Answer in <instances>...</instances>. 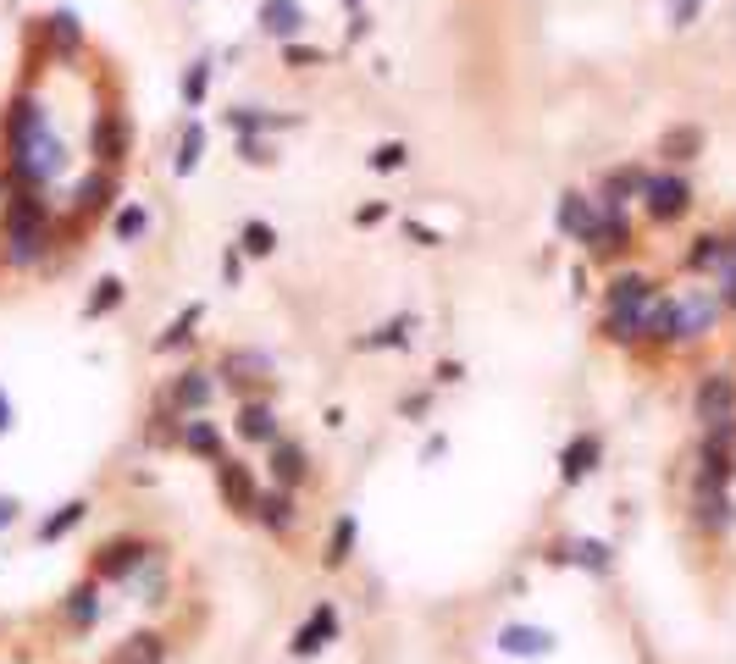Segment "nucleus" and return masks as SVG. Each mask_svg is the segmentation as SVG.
I'll use <instances>...</instances> for the list:
<instances>
[{
  "mask_svg": "<svg viewBox=\"0 0 736 664\" xmlns=\"http://www.w3.org/2000/svg\"><path fill=\"white\" fill-rule=\"evenodd\" d=\"M692 205H698V189H692L687 172H676V166H642L637 211L648 216V227H676V222H687Z\"/></svg>",
  "mask_w": 736,
  "mask_h": 664,
  "instance_id": "f257e3e1",
  "label": "nucleus"
},
{
  "mask_svg": "<svg viewBox=\"0 0 736 664\" xmlns=\"http://www.w3.org/2000/svg\"><path fill=\"white\" fill-rule=\"evenodd\" d=\"M720 299H714V288L692 283V288H676L670 294V338H676V349H692L703 344V338H714V327H720Z\"/></svg>",
  "mask_w": 736,
  "mask_h": 664,
  "instance_id": "f03ea898",
  "label": "nucleus"
},
{
  "mask_svg": "<svg viewBox=\"0 0 736 664\" xmlns=\"http://www.w3.org/2000/svg\"><path fill=\"white\" fill-rule=\"evenodd\" d=\"M150 554H155L150 537H139V532H117V537H106V543H100L95 554H89V576H95L100 587H117V581H133V570H139Z\"/></svg>",
  "mask_w": 736,
  "mask_h": 664,
  "instance_id": "7ed1b4c3",
  "label": "nucleus"
},
{
  "mask_svg": "<svg viewBox=\"0 0 736 664\" xmlns=\"http://www.w3.org/2000/svg\"><path fill=\"white\" fill-rule=\"evenodd\" d=\"M687 526L709 543L736 532V498L731 487H687Z\"/></svg>",
  "mask_w": 736,
  "mask_h": 664,
  "instance_id": "20e7f679",
  "label": "nucleus"
},
{
  "mask_svg": "<svg viewBox=\"0 0 736 664\" xmlns=\"http://www.w3.org/2000/svg\"><path fill=\"white\" fill-rule=\"evenodd\" d=\"M692 421H698V427L736 421V371L731 366H709L692 382Z\"/></svg>",
  "mask_w": 736,
  "mask_h": 664,
  "instance_id": "39448f33",
  "label": "nucleus"
},
{
  "mask_svg": "<svg viewBox=\"0 0 736 664\" xmlns=\"http://www.w3.org/2000/svg\"><path fill=\"white\" fill-rule=\"evenodd\" d=\"M582 249H587V261H598V266H620L637 249V222H631V211H598V222H593V233L582 238Z\"/></svg>",
  "mask_w": 736,
  "mask_h": 664,
  "instance_id": "423d86ee",
  "label": "nucleus"
},
{
  "mask_svg": "<svg viewBox=\"0 0 736 664\" xmlns=\"http://www.w3.org/2000/svg\"><path fill=\"white\" fill-rule=\"evenodd\" d=\"M117 194H122V172H111V166H89V172H78V183H72V211H78V222L111 216L122 205Z\"/></svg>",
  "mask_w": 736,
  "mask_h": 664,
  "instance_id": "0eeeda50",
  "label": "nucleus"
},
{
  "mask_svg": "<svg viewBox=\"0 0 736 664\" xmlns=\"http://www.w3.org/2000/svg\"><path fill=\"white\" fill-rule=\"evenodd\" d=\"M216 371L211 366H183L178 377L161 388V404H172L178 415H211V404H216Z\"/></svg>",
  "mask_w": 736,
  "mask_h": 664,
  "instance_id": "6e6552de",
  "label": "nucleus"
},
{
  "mask_svg": "<svg viewBox=\"0 0 736 664\" xmlns=\"http://www.w3.org/2000/svg\"><path fill=\"white\" fill-rule=\"evenodd\" d=\"M216 471V493H222V504H227V515H238V521H255V504H261V482H255V471L244 460H216L211 465Z\"/></svg>",
  "mask_w": 736,
  "mask_h": 664,
  "instance_id": "1a4fd4ad",
  "label": "nucleus"
},
{
  "mask_svg": "<svg viewBox=\"0 0 736 664\" xmlns=\"http://www.w3.org/2000/svg\"><path fill=\"white\" fill-rule=\"evenodd\" d=\"M692 487H736V443L698 432V443H692Z\"/></svg>",
  "mask_w": 736,
  "mask_h": 664,
  "instance_id": "9d476101",
  "label": "nucleus"
},
{
  "mask_svg": "<svg viewBox=\"0 0 736 664\" xmlns=\"http://www.w3.org/2000/svg\"><path fill=\"white\" fill-rule=\"evenodd\" d=\"M233 438L244 443V449H272V443L283 438V421H277V410L261 399V393L238 399V410H233Z\"/></svg>",
  "mask_w": 736,
  "mask_h": 664,
  "instance_id": "9b49d317",
  "label": "nucleus"
},
{
  "mask_svg": "<svg viewBox=\"0 0 736 664\" xmlns=\"http://www.w3.org/2000/svg\"><path fill=\"white\" fill-rule=\"evenodd\" d=\"M598 465H604V432H593V427L570 432L565 449H559V487H582Z\"/></svg>",
  "mask_w": 736,
  "mask_h": 664,
  "instance_id": "f8f14e48",
  "label": "nucleus"
},
{
  "mask_svg": "<svg viewBox=\"0 0 736 664\" xmlns=\"http://www.w3.org/2000/svg\"><path fill=\"white\" fill-rule=\"evenodd\" d=\"M266 471H272L277 487H294V493H305V487L316 482V460H310V449L299 438H277L272 449H266Z\"/></svg>",
  "mask_w": 736,
  "mask_h": 664,
  "instance_id": "ddd939ff",
  "label": "nucleus"
},
{
  "mask_svg": "<svg viewBox=\"0 0 736 664\" xmlns=\"http://www.w3.org/2000/svg\"><path fill=\"white\" fill-rule=\"evenodd\" d=\"M659 299V277H648L642 266H620L604 277V310H648Z\"/></svg>",
  "mask_w": 736,
  "mask_h": 664,
  "instance_id": "4468645a",
  "label": "nucleus"
},
{
  "mask_svg": "<svg viewBox=\"0 0 736 664\" xmlns=\"http://www.w3.org/2000/svg\"><path fill=\"white\" fill-rule=\"evenodd\" d=\"M338 631H344V620H338L333 604H316L305 620L294 626V637H288V659H316L327 642H338Z\"/></svg>",
  "mask_w": 736,
  "mask_h": 664,
  "instance_id": "2eb2a0df",
  "label": "nucleus"
},
{
  "mask_svg": "<svg viewBox=\"0 0 736 664\" xmlns=\"http://www.w3.org/2000/svg\"><path fill=\"white\" fill-rule=\"evenodd\" d=\"M703 144L709 139H703L698 122H670V128L653 139V166H676L681 172V166H692L703 155Z\"/></svg>",
  "mask_w": 736,
  "mask_h": 664,
  "instance_id": "dca6fc26",
  "label": "nucleus"
},
{
  "mask_svg": "<svg viewBox=\"0 0 736 664\" xmlns=\"http://www.w3.org/2000/svg\"><path fill=\"white\" fill-rule=\"evenodd\" d=\"M499 653H510V659H548V653L559 648V637L548 626H532V620H504L499 626Z\"/></svg>",
  "mask_w": 736,
  "mask_h": 664,
  "instance_id": "f3484780",
  "label": "nucleus"
},
{
  "mask_svg": "<svg viewBox=\"0 0 736 664\" xmlns=\"http://www.w3.org/2000/svg\"><path fill=\"white\" fill-rule=\"evenodd\" d=\"M255 526L261 532H272V537H294V526H299V493L294 487H261V504H255Z\"/></svg>",
  "mask_w": 736,
  "mask_h": 664,
  "instance_id": "a211bd4d",
  "label": "nucleus"
},
{
  "mask_svg": "<svg viewBox=\"0 0 736 664\" xmlns=\"http://www.w3.org/2000/svg\"><path fill=\"white\" fill-rule=\"evenodd\" d=\"M255 23H261L266 39L288 45V39H299L310 28V12H305V0H261V6H255Z\"/></svg>",
  "mask_w": 736,
  "mask_h": 664,
  "instance_id": "6ab92c4d",
  "label": "nucleus"
},
{
  "mask_svg": "<svg viewBox=\"0 0 736 664\" xmlns=\"http://www.w3.org/2000/svg\"><path fill=\"white\" fill-rule=\"evenodd\" d=\"M637 183H642V161H626V166H609V172H598V211H631L637 205Z\"/></svg>",
  "mask_w": 736,
  "mask_h": 664,
  "instance_id": "aec40b11",
  "label": "nucleus"
},
{
  "mask_svg": "<svg viewBox=\"0 0 736 664\" xmlns=\"http://www.w3.org/2000/svg\"><path fill=\"white\" fill-rule=\"evenodd\" d=\"M593 222H598V200H593V194H582V189H565V194H559V205H554L559 238L582 244V238L593 233Z\"/></svg>",
  "mask_w": 736,
  "mask_h": 664,
  "instance_id": "412c9836",
  "label": "nucleus"
},
{
  "mask_svg": "<svg viewBox=\"0 0 736 664\" xmlns=\"http://www.w3.org/2000/svg\"><path fill=\"white\" fill-rule=\"evenodd\" d=\"M211 371H216V382H227V388H238L244 399H250V388H255V382H261L272 366H266V355H255V349H227V355L216 360Z\"/></svg>",
  "mask_w": 736,
  "mask_h": 664,
  "instance_id": "4be33fe9",
  "label": "nucleus"
},
{
  "mask_svg": "<svg viewBox=\"0 0 736 664\" xmlns=\"http://www.w3.org/2000/svg\"><path fill=\"white\" fill-rule=\"evenodd\" d=\"M183 454H194V460H205V465H216V460H227V432L216 427L211 415H189L183 421V443H178Z\"/></svg>",
  "mask_w": 736,
  "mask_h": 664,
  "instance_id": "5701e85b",
  "label": "nucleus"
},
{
  "mask_svg": "<svg viewBox=\"0 0 736 664\" xmlns=\"http://www.w3.org/2000/svg\"><path fill=\"white\" fill-rule=\"evenodd\" d=\"M720 261H725V233H714V227H703L681 244V272L687 277H714Z\"/></svg>",
  "mask_w": 736,
  "mask_h": 664,
  "instance_id": "b1692460",
  "label": "nucleus"
},
{
  "mask_svg": "<svg viewBox=\"0 0 736 664\" xmlns=\"http://www.w3.org/2000/svg\"><path fill=\"white\" fill-rule=\"evenodd\" d=\"M598 338L609 349H642V310H598Z\"/></svg>",
  "mask_w": 736,
  "mask_h": 664,
  "instance_id": "393cba45",
  "label": "nucleus"
},
{
  "mask_svg": "<svg viewBox=\"0 0 736 664\" xmlns=\"http://www.w3.org/2000/svg\"><path fill=\"white\" fill-rule=\"evenodd\" d=\"M61 620H67L72 631H89L100 620V581L95 576H84L67 598H61Z\"/></svg>",
  "mask_w": 736,
  "mask_h": 664,
  "instance_id": "a878e982",
  "label": "nucleus"
},
{
  "mask_svg": "<svg viewBox=\"0 0 736 664\" xmlns=\"http://www.w3.org/2000/svg\"><path fill=\"white\" fill-rule=\"evenodd\" d=\"M183 421H189V415H178L172 410V404H161L155 399V410H150V421H144V443H150V449H178L183 443Z\"/></svg>",
  "mask_w": 736,
  "mask_h": 664,
  "instance_id": "bb28decb",
  "label": "nucleus"
},
{
  "mask_svg": "<svg viewBox=\"0 0 736 664\" xmlns=\"http://www.w3.org/2000/svg\"><path fill=\"white\" fill-rule=\"evenodd\" d=\"M211 83H216V56L205 50V56H194L189 67H183V83H178V95L189 111H200L205 100H211Z\"/></svg>",
  "mask_w": 736,
  "mask_h": 664,
  "instance_id": "cd10ccee",
  "label": "nucleus"
},
{
  "mask_svg": "<svg viewBox=\"0 0 736 664\" xmlns=\"http://www.w3.org/2000/svg\"><path fill=\"white\" fill-rule=\"evenodd\" d=\"M205 144H211V133H205V122H200V117H189V122H183V133H178V155H172V172H178V178H189V172H200V161H205Z\"/></svg>",
  "mask_w": 736,
  "mask_h": 664,
  "instance_id": "c85d7f7f",
  "label": "nucleus"
},
{
  "mask_svg": "<svg viewBox=\"0 0 736 664\" xmlns=\"http://www.w3.org/2000/svg\"><path fill=\"white\" fill-rule=\"evenodd\" d=\"M161 659H167V637L161 631H133L128 642H117V653L106 664H161Z\"/></svg>",
  "mask_w": 736,
  "mask_h": 664,
  "instance_id": "c756f323",
  "label": "nucleus"
},
{
  "mask_svg": "<svg viewBox=\"0 0 736 664\" xmlns=\"http://www.w3.org/2000/svg\"><path fill=\"white\" fill-rule=\"evenodd\" d=\"M200 321H205V305H200V299H194V305H183L178 310V321H172V327L167 332H161V338H155V355H178V349H189L194 344V327H200Z\"/></svg>",
  "mask_w": 736,
  "mask_h": 664,
  "instance_id": "7c9ffc66",
  "label": "nucleus"
},
{
  "mask_svg": "<svg viewBox=\"0 0 736 664\" xmlns=\"http://www.w3.org/2000/svg\"><path fill=\"white\" fill-rule=\"evenodd\" d=\"M355 543H360V521L344 510V515L333 521V532H327V554H321V565H327V570L349 565V559H355Z\"/></svg>",
  "mask_w": 736,
  "mask_h": 664,
  "instance_id": "2f4dec72",
  "label": "nucleus"
},
{
  "mask_svg": "<svg viewBox=\"0 0 736 664\" xmlns=\"http://www.w3.org/2000/svg\"><path fill=\"white\" fill-rule=\"evenodd\" d=\"M299 117H272L266 106H233L227 111V128L233 133H277V128H294Z\"/></svg>",
  "mask_w": 736,
  "mask_h": 664,
  "instance_id": "473e14b6",
  "label": "nucleus"
},
{
  "mask_svg": "<svg viewBox=\"0 0 736 664\" xmlns=\"http://www.w3.org/2000/svg\"><path fill=\"white\" fill-rule=\"evenodd\" d=\"M34 34L45 39V45L56 50V56H67V50L84 45V28H78V17H67V12H61V17H45V23L34 28Z\"/></svg>",
  "mask_w": 736,
  "mask_h": 664,
  "instance_id": "72a5a7b5",
  "label": "nucleus"
},
{
  "mask_svg": "<svg viewBox=\"0 0 736 664\" xmlns=\"http://www.w3.org/2000/svg\"><path fill=\"white\" fill-rule=\"evenodd\" d=\"M111 233H117V244H139V238L150 233V211H144L139 200H122L117 211H111Z\"/></svg>",
  "mask_w": 736,
  "mask_h": 664,
  "instance_id": "f704fd0d",
  "label": "nucleus"
},
{
  "mask_svg": "<svg viewBox=\"0 0 736 664\" xmlns=\"http://www.w3.org/2000/svg\"><path fill=\"white\" fill-rule=\"evenodd\" d=\"M410 332H416V316H388L382 327H371L366 338H360V349H404Z\"/></svg>",
  "mask_w": 736,
  "mask_h": 664,
  "instance_id": "c9c22d12",
  "label": "nucleus"
},
{
  "mask_svg": "<svg viewBox=\"0 0 736 664\" xmlns=\"http://www.w3.org/2000/svg\"><path fill=\"white\" fill-rule=\"evenodd\" d=\"M272 249H277V227H272V222H261V216H255V222L238 227V255H250V261H266Z\"/></svg>",
  "mask_w": 736,
  "mask_h": 664,
  "instance_id": "e433bc0d",
  "label": "nucleus"
},
{
  "mask_svg": "<svg viewBox=\"0 0 736 664\" xmlns=\"http://www.w3.org/2000/svg\"><path fill=\"white\" fill-rule=\"evenodd\" d=\"M84 521H89V498H67V504L39 526V543H56V537H67L72 526H84Z\"/></svg>",
  "mask_w": 736,
  "mask_h": 664,
  "instance_id": "4c0bfd02",
  "label": "nucleus"
},
{
  "mask_svg": "<svg viewBox=\"0 0 736 664\" xmlns=\"http://www.w3.org/2000/svg\"><path fill=\"white\" fill-rule=\"evenodd\" d=\"M122 299H128V283H122V277H100L95 294L84 299V316L100 321V316H111V310H122Z\"/></svg>",
  "mask_w": 736,
  "mask_h": 664,
  "instance_id": "58836bf2",
  "label": "nucleus"
},
{
  "mask_svg": "<svg viewBox=\"0 0 736 664\" xmlns=\"http://www.w3.org/2000/svg\"><path fill=\"white\" fill-rule=\"evenodd\" d=\"M576 570L609 576V570H615V543H604V537H576Z\"/></svg>",
  "mask_w": 736,
  "mask_h": 664,
  "instance_id": "ea45409f",
  "label": "nucleus"
},
{
  "mask_svg": "<svg viewBox=\"0 0 736 664\" xmlns=\"http://www.w3.org/2000/svg\"><path fill=\"white\" fill-rule=\"evenodd\" d=\"M133 587H139V604H161V598H167V565L150 554L139 570H133Z\"/></svg>",
  "mask_w": 736,
  "mask_h": 664,
  "instance_id": "a19ab883",
  "label": "nucleus"
},
{
  "mask_svg": "<svg viewBox=\"0 0 736 664\" xmlns=\"http://www.w3.org/2000/svg\"><path fill=\"white\" fill-rule=\"evenodd\" d=\"M714 299H720V310L736 316V233H725V261L714 272Z\"/></svg>",
  "mask_w": 736,
  "mask_h": 664,
  "instance_id": "79ce46f5",
  "label": "nucleus"
},
{
  "mask_svg": "<svg viewBox=\"0 0 736 664\" xmlns=\"http://www.w3.org/2000/svg\"><path fill=\"white\" fill-rule=\"evenodd\" d=\"M238 161H244V166H272L277 161V144L261 139V133H238Z\"/></svg>",
  "mask_w": 736,
  "mask_h": 664,
  "instance_id": "37998d69",
  "label": "nucleus"
},
{
  "mask_svg": "<svg viewBox=\"0 0 736 664\" xmlns=\"http://www.w3.org/2000/svg\"><path fill=\"white\" fill-rule=\"evenodd\" d=\"M366 161H371V172H399V166L410 161V144H404V139H388V144H377Z\"/></svg>",
  "mask_w": 736,
  "mask_h": 664,
  "instance_id": "c03bdc74",
  "label": "nucleus"
},
{
  "mask_svg": "<svg viewBox=\"0 0 736 664\" xmlns=\"http://www.w3.org/2000/svg\"><path fill=\"white\" fill-rule=\"evenodd\" d=\"M283 67H299V72L327 67V50H321V45H299V39H288V45H283Z\"/></svg>",
  "mask_w": 736,
  "mask_h": 664,
  "instance_id": "a18cd8bd",
  "label": "nucleus"
},
{
  "mask_svg": "<svg viewBox=\"0 0 736 664\" xmlns=\"http://www.w3.org/2000/svg\"><path fill=\"white\" fill-rule=\"evenodd\" d=\"M703 17V0H670V28H692Z\"/></svg>",
  "mask_w": 736,
  "mask_h": 664,
  "instance_id": "49530a36",
  "label": "nucleus"
},
{
  "mask_svg": "<svg viewBox=\"0 0 736 664\" xmlns=\"http://www.w3.org/2000/svg\"><path fill=\"white\" fill-rule=\"evenodd\" d=\"M543 559H548V565H559V570H570V565H576V537H554Z\"/></svg>",
  "mask_w": 736,
  "mask_h": 664,
  "instance_id": "de8ad7c7",
  "label": "nucleus"
},
{
  "mask_svg": "<svg viewBox=\"0 0 736 664\" xmlns=\"http://www.w3.org/2000/svg\"><path fill=\"white\" fill-rule=\"evenodd\" d=\"M377 222H388V200H371L355 211V227H377Z\"/></svg>",
  "mask_w": 736,
  "mask_h": 664,
  "instance_id": "09e8293b",
  "label": "nucleus"
},
{
  "mask_svg": "<svg viewBox=\"0 0 736 664\" xmlns=\"http://www.w3.org/2000/svg\"><path fill=\"white\" fill-rule=\"evenodd\" d=\"M238 272H244V255H238V244H233V249L222 255V283L233 288V283H238Z\"/></svg>",
  "mask_w": 736,
  "mask_h": 664,
  "instance_id": "8fccbe9b",
  "label": "nucleus"
},
{
  "mask_svg": "<svg viewBox=\"0 0 736 664\" xmlns=\"http://www.w3.org/2000/svg\"><path fill=\"white\" fill-rule=\"evenodd\" d=\"M399 410H404V415H427V410H432V393H427V388H421V393H410V399H404Z\"/></svg>",
  "mask_w": 736,
  "mask_h": 664,
  "instance_id": "3c124183",
  "label": "nucleus"
},
{
  "mask_svg": "<svg viewBox=\"0 0 736 664\" xmlns=\"http://www.w3.org/2000/svg\"><path fill=\"white\" fill-rule=\"evenodd\" d=\"M366 34H371V17L366 12H349V45H360Z\"/></svg>",
  "mask_w": 736,
  "mask_h": 664,
  "instance_id": "603ef678",
  "label": "nucleus"
},
{
  "mask_svg": "<svg viewBox=\"0 0 736 664\" xmlns=\"http://www.w3.org/2000/svg\"><path fill=\"white\" fill-rule=\"evenodd\" d=\"M404 233L416 238V244H427V249H432V244H443V238L432 233V227H421V222H404Z\"/></svg>",
  "mask_w": 736,
  "mask_h": 664,
  "instance_id": "864d4df0",
  "label": "nucleus"
},
{
  "mask_svg": "<svg viewBox=\"0 0 736 664\" xmlns=\"http://www.w3.org/2000/svg\"><path fill=\"white\" fill-rule=\"evenodd\" d=\"M438 382H460V360H438Z\"/></svg>",
  "mask_w": 736,
  "mask_h": 664,
  "instance_id": "5fc2aeb1",
  "label": "nucleus"
},
{
  "mask_svg": "<svg viewBox=\"0 0 736 664\" xmlns=\"http://www.w3.org/2000/svg\"><path fill=\"white\" fill-rule=\"evenodd\" d=\"M17 521V498H0V526H12Z\"/></svg>",
  "mask_w": 736,
  "mask_h": 664,
  "instance_id": "6e6d98bb",
  "label": "nucleus"
},
{
  "mask_svg": "<svg viewBox=\"0 0 736 664\" xmlns=\"http://www.w3.org/2000/svg\"><path fill=\"white\" fill-rule=\"evenodd\" d=\"M0 432H12V399L0 393Z\"/></svg>",
  "mask_w": 736,
  "mask_h": 664,
  "instance_id": "4d7b16f0",
  "label": "nucleus"
},
{
  "mask_svg": "<svg viewBox=\"0 0 736 664\" xmlns=\"http://www.w3.org/2000/svg\"><path fill=\"white\" fill-rule=\"evenodd\" d=\"M344 12H366V0H344Z\"/></svg>",
  "mask_w": 736,
  "mask_h": 664,
  "instance_id": "13d9d810",
  "label": "nucleus"
}]
</instances>
